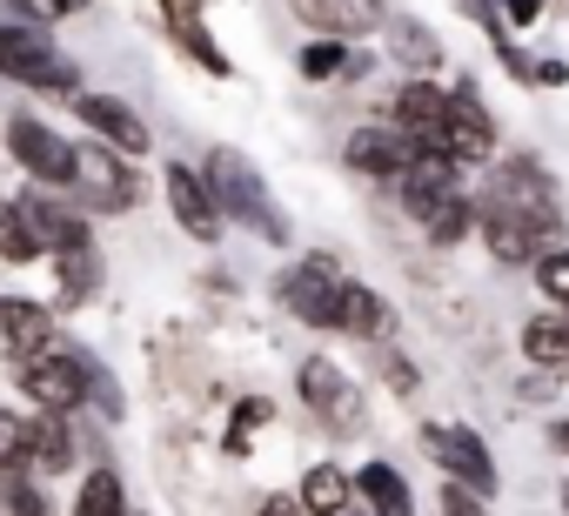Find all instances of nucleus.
I'll return each instance as SVG.
<instances>
[{
	"mask_svg": "<svg viewBox=\"0 0 569 516\" xmlns=\"http://www.w3.org/2000/svg\"><path fill=\"white\" fill-rule=\"evenodd\" d=\"M469 195H476V188H469ZM476 241H482V248L496 255L502 269H529L536 255L549 248V241H542V235H536L529 221H516L509 208H496V201H482V195H476Z\"/></svg>",
	"mask_w": 569,
	"mask_h": 516,
	"instance_id": "obj_19",
	"label": "nucleus"
},
{
	"mask_svg": "<svg viewBox=\"0 0 569 516\" xmlns=\"http://www.w3.org/2000/svg\"><path fill=\"white\" fill-rule=\"evenodd\" d=\"M68 195L88 215H134L141 195H148V181H141V168L128 155H114L101 141H74V188Z\"/></svg>",
	"mask_w": 569,
	"mask_h": 516,
	"instance_id": "obj_9",
	"label": "nucleus"
},
{
	"mask_svg": "<svg viewBox=\"0 0 569 516\" xmlns=\"http://www.w3.org/2000/svg\"><path fill=\"white\" fill-rule=\"evenodd\" d=\"M161 201H168V215H174V228L188 235V241H201V248H214L221 241V208H214V188H208V175L188 161V155H174L168 168H161Z\"/></svg>",
	"mask_w": 569,
	"mask_h": 516,
	"instance_id": "obj_12",
	"label": "nucleus"
},
{
	"mask_svg": "<svg viewBox=\"0 0 569 516\" xmlns=\"http://www.w3.org/2000/svg\"><path fill=\"white\" fill-rule=\"evenodd\" d=\"M422 235H429V248H462V241L476 235V195H456V201H449Z\"/></svg>",
	"mask_w": 569,
	"mask_h": 516,
	"instance_id": "obj_36",
	"label": "nucleus"
},
{
	"mask_svg": "<svg viewBox=\"0 0 569 516\" xmlns=\"http://www.w3.org/2000/svg\"><path fill=\"white\" fill-rule=\"evenodd\" d=\"M8 14H21V21H41V28H54V21H74V14H88L94 0H0Z\"/></svg>",
	"mask_w": 569,
	"mask_h": 516,
	"instance_id": "obj_38",
	"label": "nucleus"
},
{
	"mask_svg": "<svg viewBox=\"0 0 569 516\" xmlns=\"http://www.w3.org/2000/svg\"><path fill=\"white\" fill-rule=\"evenodd\" d=\"M134 516H148V509H134Z\"/></svg>",
	"mask_w": 569,
	"mask_h": 516,
	"instance_id": "obj_48",
	"label": "nucleus"
},
{
	"mask_svg": "<svg viewBox=\"0 0 569 516\" xmlns=\"http://www.w3.org/2000/svg\"><path fill=\"white\" fill-rule=\"evenodd\" d=\"M529 88H569V61H556V54H536V81Z\"/></svg>",
	"mask_w": 569,
	"mask_h": 516,
	"instance_id": "obj_44",
	"label": "nucleus"
},
{
	"mask_svg": "<svg viewBox=\"0 0 569 516\" xmlns=\"http://www.w3.org/2000/svg\"><path fill=\"white\" fill-rule=\"evenodd\" d=\"M529 276H536V296H542L549 309H562V316H569V241L542 248L536 262H529Z\"/></svg>",
	"mask_w": 569,
	"mask_h": 516,
	"instance_id": "obj_35",
	"label": "nucleus"
},
{
	"mask_svg": "<svg viewBox=\"0 0 569 516\" xmlns=\"http://www.w3.org/2000/svg\"><path fill=\"white\" fill-rule=\"evenodd\" d=\"M416 449L442 469V483H462L476 496H496L502 489V469H496V449L476 423H422L416 429Z\"/></svg>",
	"mask_w": 569,
	"mask_h": 516,
	"instance_id": "obj_8",
	"label": "nucleus"
},
{
	"mask_svg": "<svg viewBox=\"0 0 569 516\" xmlns=\"http://www.w3.org/2000/svg\"><path fill=\"white\" fill-rule=\"evenodd\" d=\"M516 356L542 376H569V316L562 309H542L516 329Z\"/></svg>",
	"mask_w": 569,
	"mask_h": 516,
	"instance_id": "obj_25",
	"label": "nucleus"
},
{
	"mask_svg": "<svg viewBox=\"0 0 569 516\" xmlns=\"http://www.w3.org/2000/svg\"><path fill=\"white\" fill-rule=\"evenodd\" d=\"M456 8H462V14H469L482 34H489V41H502V34H509V28H502V8H496V0H456Z\"/></svg>",
	"mask_w": 569,
	"mask_h": 516,
	"instance_id": "obj_42",
	"label": "nucleus"
},
{
	"mask_svg": "<svg viewBox=\"0 0 569 516\" xmlns=\"http://www.w3.org/2000/svg\"><path fill=\"white\" fill-rule=\"evenodd\" d=\"M476 195L496 201V208H509L516 221H529V228L556 248V235H562V195H556V175H549L536 155H496Z\"/></svg>",
	"mask_w": 569,
	"mask_h": 516,
	"instance_id": "obj_4",
	"label": "nucleus"
},
{
	"mask_svg": "<svg viewBox=\"0 0 569 516\" xmlns=\"http://www.w3.org/2000/svg\"><path fill=\"white\" fill-rule=\"evenodd\" d=\"M21 403H34V416H88V349L74 336H61L54 349H41L34 363L8 369Z\"/></svg>",
	"mask_w": 569,
	"mask_h": 516,
	"instance_id": "obj_5",
	"label": "nucleus"
},
{
	"mask_svg": "<svg viewBox=\"0 0 569 516\" xmlns=\"http://www.w3.org/2000/svg\"><path fill=\"white\" fill-rule=\"evenodd\" d=\"M349 516H369V509H349Z\"/></svg>",
	"mask_w": 569,
	"mask_h": 516,
	"instance_id": "obj_47",
	"label": "nucleus"
},
{
	"mask_svg": "<svg viewBox=\"0 0 569 516\" xmlns=\"http://www.w3.org/2000/svg\"><path fill=\"white\" fill-rule=\"evenodd\" d=\"M342 161H349L362 181H376V188H402V175L416 168V141H409L402 128H389V121H362V128H349Z\"/></svg>",
	"mask_w": 569,
	"mask_h": 516,
	"instance_id": "obj_14",
	"label": "nucleus"
},
{
	"mask_svg": "<svg viewBox=\"0 0 569 516\" xmlns=\"http://www.w3.org/2000/svg\"><path fill=\"white\" fill-rule=\"evenodd\" d=\"M456 195H469V188H462V168H456L449 155H416V168H409L402 188H396V201H402V215H409L416 228H429Z\"/></svg>",
	"mask_w": 569,
	"mask_h": 516,
	"instance_id": "obj_17",
	"label": "nucleus"
},
{
	"mask_svg": "<svg viewBox=\"0 0 569 516\" xmlns=\"http://www.w3.org/2000/svg\"><path fill=\"white\" fill-rule=\"evenodd\" d=\"M556 503H562V516H569V476H562V496H556Z\"/></svg>",
	"mask_w": 569,
	"mask_h": 516,
	"instance_id": "obj_46",
	"label": "nucleus"
},
{
	"mask_svg": "<svg viewBox=\"0 0 569 516\" xmlns=\"http://www.w3.org/2000/svg\"><path fill=\"white\" fill-rule=\"evenodd\" d=\"M34 262H48V248H41L21 195H0V269H34Z\"/></svg>",
	"mask_w": 569,
	"mask_h": 516,
	"instance_id": "obj_28",
	"label": "nucleus"
},
{
	"mask_svg": "<svg viewBox=\"0 0 569 516\" xmlns=\"http://www.w3.org/2000/svg\"><path fill=\"white\" fill-rule=\"evenodd\" d=\"M248 516H309V509H302V496H296V489H261Z\"/></svg>",
	"mask_w": 569,
	"mask_h": 516,
	"instance_id": "obj_41",
	"label": "nucleus"
},
{
	"mask_svg": "<svg viewBox=\"0 0 569 516\" xmlns=\"http://www.w3.org/2000/svg\"><path fill=\"white\" fill-rule=\"evenodd\" d=\"M8 469H34V416L0 403V476Z\"/></svg>",
	"mask_w": 569,
	"mask_h": 516,
	"instance_id": "obj_34",
	"label": "nucleus"
},
{
	"mask_svg": "<svg viewBox=\"0 0 569 516\" xmlns=\"http://www.w3.org/2000/svg\"><path fill=\"white\" fill-rule=\"evenodd\" d=\"M342 289H349V269L336 262V255H322V248L289 255V262L274 269V282H268V296H274V309H281V316L302 322V329H322V336H336Z\"/></svg>",
	"mask_w": 569,
	"mask_h": 516,
	"instance_id": "obj_3",
	"label": "nucleus"
},
{
	"mask_svg": "<svg viewBox=\"0 0 569 516\" xmlns=\"http://www.w3.org/2000/svg\"><path fill=\"white\" fill-rule=\"evenodd\" d=\"M489 48H496V61H502V75H509V81H522V88L536 81V54H529V48H516L509 34H502V41H489Z\"/></svg>",
	"mask_w": 569,
	"mask_h": 516,
	"instance_id": "obj_40",
	"label": "nucleus"
},
{
	"mask_svg": "<svg viewBox=\"0 0 569 516\" xmlns=\"http://www.w3.org/2000/svg\"><path fill=\"white\" fill-rule=\"evenodd\" d=\"M48 269H54V316H74V309H88V302L108 289L101 241H88V248H68V255H48Z\"/></svg>",
	"mask_w": 569,
	"mask_h": 516,
	"instance_id": "obj_21",
	"label": "nucleus"
},
{
	"mask_svg": "<svg viewBox=\"0 0 569 516\" xmlns=\"http://www.w3.org/2000/svg\"><path fill=\"white\" fill-rule=\"evenodd\" d=\"M289 8L316 28V34H329V41H369V34H382L389 28V8L382 0H289Z\"/></svg>",
	"mask_w": 569,
	"mask_h": 516,
	"instance_id": "obj_18",
	"label": "nucleus"
},
{
	"mask_svg": "<svg viewBox=\"0 0 569 516\" xmlns=\"http://www.w3.org/2000/svg\"><path fill=\"white\" fill-rule=\"evenodd\" d=\"M34 416V409H28ZM88 456L81 443V416H34V476L54 483V476H74Z\"/></svg>",
	"mask_w": 569,
	"mask_h": 516,
	"instance_id": "obj_23",
	"label": "nucleus"
},
{
	"mask_svg": "<svg viewBox=\"0 0 569 516\" xmlns=\"http://www.w3.org/2000/svg\"><path fill=\"white\" fill-rule=\"evenodd\" d=\"M14 195H21V208H28V221H34L48 255H68V248L94 241V215L74 195H61V188H14Z\"/></svg>",
	"mask_w": 569,
	"mask_h": 516,
	"instance_id": "obj_16",
	"label": "nucleus"
},
{
	"mask_svg": "<svg viewBox=\"0 0 569 516\" xmlns=\"http://www.w3.org/2000/svg\"><path fill=\"white\" fill-rule=\"evenodd\" d=\"M88 416L94 423H121L128 416V389H121V376L88 349Z\"/></svg>",
	"mask_w": 569,
	"mask_h": 516,
	"instance_id": "obj_33",
	"label": "nucleus"
},
{
	"mask_svg": "<svg viewBox=\"0 0 569 516\" xmlns=\"http://www.w3.org/2000/svg\"><path fill=\"white\" fill-rule=\"evenodd\" d=\"M0 81L28 88V95L74 101L81 95V61L54 41V28L21 21V14H0Z\"/></svg>",
	"mask_w": 569,
	"mask_h": 516,
	"instance_id": "obj_2",
	"label": "nucleus"
},
{
	"mask_svg": "<svg viewBox=\"0 0 569 516\" xmlns=\"http://www.w3.org/2000/svg\"><path fill=\"white\" fill-rule=\"evenodd\" d=\"M496 8H502V28H516V34H522V28H536V21H542L549 0H496Z\"/></svg>",
	"mask_w": 569,
	"mask_h": 516,
	"instance_id": "obj_43",
	"label": "nucleus"
},
{
	"mask_svg": "<svg viewBox=\"0 0 569 516\" xmlns=\"http://www.w3.org/2000/svg\"><path fill=\"white\" fill-rule=\"evenodd\" d=\"M0 516H61V509L34 469H8L0 476Z\"/></svg>",
	"mask_w": 569,
	"mask_h": 516,
	"instance_id": "obj_32",
	"label": "nucleus"
},
{
	"mask_svg": "<svg viewBox=\"0 0 569 516\" xmlns=\"http://www.w3.org/2000/svg\"><path fill=\"white\" fill-rule=\"evenodd\" d=\"M442 148L456 168H489L502 155V128L489 115V101L469 81H449V108H442Z\"/></svg>",
	"mask_w": 569,
	"mask_h": 516,
	"instance_id": "obj_11",
	"label": "nucleus"
},
{
	"mask_svg": "<svg viewBox=\"0 0 569 516\" xmlns=\"http://www.w3.org/2000/svg\"><path fill=\"white\" fill-rule=\"evenodd\" d=\"M274 423V396H234L228 403V423H221V456L228 463H248V449H254V436Z\"/></svg>",
	"mask_w": 569,
	"mask_h": 516,
	"instance_id": "obj_29",
	"label": "nucleus"
},
{
	"mask_svg": "<svg viewBox=\"0 0 569 516\" xmlns=\"http://www.w3.org/2000/svg\"><path fill=\"white\" fill-rule=\"evenodd\" d=\"M436 516H489V496H476L462 483H442L436 489Z\"/></svg>",
	"mask_w": 569,
	"mask_h": 516,
	"instance_id": "obj_39",
	"label": "nucleus"
},
{
	"mask_svg": "<svg viewBox=\"0 0 569 516\" xmlns=\"http://www.w3.org/2000/svg\"><path fill=\"white\" fill-rule=\"evenodd\" d=\"M0 148H8V161L28 175V188H74V135H61L48 115L34 108H14L8 121H0Z\"/></svg>",
	"mask_w": 569,
	"mask_h": 516,
	"instance_id": "obj_6",
	"label": "nucleus"
},
{
	"mask_svg": "<svg viewBox=\"0 0 569 516\" xmlns=\"http://www.w3.org/2000/svg\"><path fill=\"white\" fill-rule=\"evenodd\" d=\"M396 329H402V316H396V302L376 289V282H362V276H349V289H342V316H336V336H349V343H396Z\"/></svg>",
	"mask_w": 569,
	"mask_h": 516,
	"instance_id": "obj_20",
	"label": "nucleus"
},
{
	"mask_svg": "<svg viewBox=\"0 0 569 516\" xmlns=\"http://www.w3.org/2000/svg\"><path fill=\"white\" fill-rule=\"evenodd\" d=\"M549 443H556V449L569 456V416H556V423H549Z\"/></svg>",
	"mask_w": 569,
	"mask_h": 516,
	"instance_id": "obj_45",
	"label": "nucleus"
},
{
	"mask_svg": "<svg viewBox=\"0 0 569 516\" xmlns=\"http://www.w3.org/2000/svg\"><path fill=\"white\" fill-rule=\"evenodd\" d=\"M68 329H61V316H54V302H41V296H0V369H21V363H34L41 349H54Z\"/></svg>",
	"mask_w": 569,
	"mask_h": 516,
	"instance_id": "obj_13",
	"label": "nucleus"
},
{
	"mask_svg": "<svg viewBox=\"0 0 569 516\" xmlns=\"http://www.w3.org/2000/svg\"><path fill=\"white\" fill-rule=\"evenodd\" d=\"M296 496H302L309 516H349V509H362V503H356V469L336 463V456H316V463L296 476Z\"/></svg>",
	"mask_w": 569,
	"mask_h": 516,
	"instance_id": "obj_24",
	"label": "nucleus"
},
{
	"mask_svg": "<svg viewBox=\"0 0 569 516\" xmlns=\"http://www.w3.org/2000/svg\"><path fill=\"white\" fill-rule=\"evenodd\" d=\"M349 68H356V48H349V41L316 34V41H302V48H296V75H302V81H316V88L349 81Z\"/></svg>",
	"mask_w": 569,
	"mask_h": 516,
	"instance_id": "obj_30",
	"label": "nucleus"
},
{
	"mask_svg": "<svg viewBox=\"0 0 569 516\" xmlns=\"http://www.w3.org/2000/svg\"><path fill=\"white\" fill-rule=\"evenodd\" d=\"M68 108H74V121L88 128V141H101V148H114V155H128V161H148V155H154V128H148V115H141L134 101H121V95H108V88H81Z\"/></svg>",
	"mask_w": 569,
	"mask_h": 516,
	"instance_id": "obj_10",
	"label": "nucleus"
},
{
	"mask_svg": "<svg viewBox=\"0 0 569 516\" xmlns=\"http://www.w3.org/2000/svg\"><path fill=\"white\" fill-rule=\"evenodd\" d=\"M356 503H362L369 516H422V509H416V483H409V469L389 463V456L356 463Z\"/></svg>",
	"mask_w": 569,
	"mask_h": 516,
	"instance_id": "obj_22",
	"label": "nucleus"
},
{
	"mask_svg": "<svg viewBox=\"0 0 569 516\" xmlns=\"http://www.w3.org/2000/svg\"><path fill=\"white\" fill-rule=\"evenodd\" d=\"M382 48H389V61H396L402 75H429V81H436V68H442V41H436L416 14H389Z\"/></svg>",
	"mask_w": 569,
	"mask_h": 516,
	"instance_id": "obj_26",
	"label": "nucleus"
},
{
	"mask_svg": "<svg viewBox=\"0 0 569 516\" xmlns=\"http://www.w3.org/2000/svg\"><path fill=\"white\" fill-rule=\"evenodd\" d=\"M296 403L309 409V423H322V436L349 443L369 429V409H362V389L356 376L336 363V356H302L296 363Z\"/></svg>",
	"mask_w": 569,
	"mask_h": 516,
	"instance_id": "obj_7",
	"label": "nucleus"
},
{
	"mask_svg": "<svg viewBox=\"0 0 569 516\" xmlns=\"http://www.w3.org/2000/svg\"><path fill=\"white\" fill-rule=\"evenodd\" d=\"M442 108H449V88L442 81L402 75V88L389 95V128H402L416 141V155H449L442 148Z\"/></svg>",
	"mask_w": 569,
	"mask_h": 516,
	"instance_id": "obj_15",
	"label": "nucleus"
},
{
	"mask_svg": "<svg viewBox=\"0 0 569 516\" xmlns=\"http://www.w3.org/2000/svg\"><path fill=\"white\" fill-rule=\"evenodd\" d=\"M201 175H208V188H214V208H221V221H234V228H254L268 248H289L296 241V221L281 215V201H274V188H268V175L241 155V148H208L201 155Z\"/></svg>",
	"mask_w": 569,
	"mask_h": 516,
	"instance_id": "obj_1",
	"label": "nucleus"
},
{
	"mask_svg": "<svg viewBox=\"0 0 569 516\" xmlns=\"http://www.w3.org/2000/svg\"><path fill=\"white\" fill-rule=\"evenodd\" d=\"M369 363H376V376L389 383V396H402V403H409V396L422 389V369H416L396 343H376V349H369Z\"/></svg>",
	"mask_w": 569,
	"mask_h": 516,
	"instance_id": "obj_37",
	"label": "nucleus"
},
{
	"mask_svg": "<svg viewBox=\"0 0 569 516\" xmlns=\"http://www.w3.org/2000/svg\"><path fill=\"white\" fill-rule=\"evenodd\" d=\"M68 516H134V503H128V476H121L114 463H88L81 483H74Z\"/></svg>",
	"mask_w": 569,
	"mask_h": 516,
	"instance_id": "obj_27",
	"label": "nucleus"
},
{
	"mask_svg": "<svg viewBox=\"0 0 569 516\" xmlns=\"http://www.w3.org/2000/svg\"><path fill=\"white\" fill-rule=\"evenodd\" d=\"M168 34H174V48H181V54H188L201 75H214V81H228V75H234V61L221 54V41L208 34V21H201V14H188V21H168Z\"/></svg>",
	"mask_w": 569,
	"mask_h": 516,
	"instance_id": "obj_31",
	"label": "nucleus"
}]
</instances>
